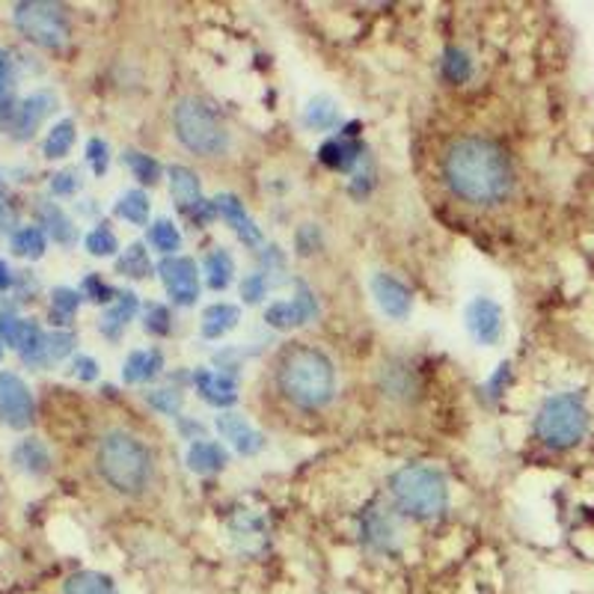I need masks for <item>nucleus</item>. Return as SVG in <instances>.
Segmentation results:
<instances>
[{
	"mask_svg": "<svg viewBox=\"0 0 594 594\" xmlns=\"http://www.w3.org/2000/svg\"><path fill=\"white\" fill-rule=\"evenodd\" d=\"M444 179L449 191L475 209H494L514 191V167L508 152L487 137H458L444 155Z\"/></svg>",
	"mask_w": 594,
	"mask_h": 594,
	"instance_id": "f257e3e1",
	"label": "nucleus"
},
{
	"mask_svg": "<svg viewBox=\"0 0 594 594\" xmlns=\"http://www.w3.org/2000/svg\"><path fill=\"white\" fill-rule=\"evenodd\" d=\"M277 386L285 402L301 411H318L336 395L333 360L313 345L294 343L277 357Z\"/></svg>",
	"mask_w": 594,
	"mask_h": 594,
	"instance_id": "f03ea898",
	"label": "nucleus"
},
{
	"mask_svg": "<svg viewBox=\"0 0 594 594\" xmlns=\"http://www.w3.org/2000/svg\"><path fill=\"white\" fill-rule=\"evenodd\" d=\"M96 467L104 482L122 496H141L152 482V455L134 434L113 428L99 440Z\"/></svg>",
	"mask_w": 594,
	"mask_h": 594,
	"instance_id": "7ed1b4c3",
	"label": "nucleus"
},
{
	"mask_svg": "<svg viewBox=\"0 0 594 594\" xmlns=\"http://www.w3.org/2000/svg\"><path fill=\"white\" fill-rule=\"evenodd\" d=\"M390 491H393L395 503L404 514H411L416 520H434L446 512L449 505V484L446 475L437 467L428 463H413L402 467L399 473L390 479Z\"/></svg>",
	"mask_w": 594,
	"mask_h": 594,
	"instance_id": "20e7f679",
	"label": "nucleus"
},
{
	"mask_svg": "<svg viewBox=\"0 0 594 594\" xmlns=\"http://www.w3.org/2000/svg\"><path fill=\"white\" fill-rule=\"evenodd\" d=\"M172 132L184 149L202 158H217L229 149V132L205 101L184 96L172 108Z\"/></svg>",
	"mask_w": 594,
	"mask_h": 594,
	"instance_id": "39448f33",
	"label": "nucleus"
},
{
	"mask_svg": "<svg viewBox=\"0 0 594 594\" xmlns=\"http://www.w3.org/2000/svg\"><path fill=\"white\" fill-rule=\"evenodd\" d=\"M592 416L580 393L550 395L541 411L535 413V434L547 449H574L585 434H589Z\"/></svg>",
	"mask_w": 594,
	"mask_h": 594,
	"instance_id": "423d86ee",
	"label": "nucleus"
},
{
	"mask_svg": "<svg viewBox=\"0 0 594 594\" xmlns=\"http://www.w3.org/2000/svg\"><path fill=\"white\" fill-rule=\"evenodd\" d=\"M12 21L33 45L40 48L57 51L69 40V15L60 3H48V0H24L15 3Z\"/></svg>",
	"mask_w": 594,
	"mask_h": 594,
	"instance_id": "0eeeda50",
	"label": "nucleus"
},
{
	"mask_svg": "<svg viewBox=\"0 0 594 594\" xmlns=\"http://www.w3.org/2000/svg\"><path fill=\"white\" fill-rule=\"evenodd\" d=\"M33 416H36V402H33L31 386L21 381L19 374L0 372V423L24 432L31 428Z\"/></svg>",
	"mask_w": 594,
	"mask_h": 594,
	"instance_id": "6e6552de",
	"label": "nucleus"
},
{
	"mask_svg": "<svg viewBox=\"0 0 594 594\" xmlns=\"http://www.w3.org/2000/svg\"><path fill=\"white\" fill-rule=\"evenodd\" d=\"M164 289L172 298L176 306H193L200 298V271L197 262L188 256H164V262L158 265Z\"/></svg>",
	"mask_w": 594,
	"mask_h": 594,
	"instance_id": "1a4fd4ad",
	"label": "nucleus"
},
{
	"mask_svg": "<svg viewBox=\"0 0 594 594\" xmlns=\"http://www.w3.org/2000/svg\"><path fill=\"white\" fill-rule=\"evenodd\" d=\"M54 111H57V96H54V92H33V96H27V99L15 104V111H12L3 132H10L15 141H31L33 134L40 132L42 122L48 120V113Z\"/></svg>",
	"mask_w": 594,
	"mask_h": 594,
	"instance_id": "9d476101",
	"label": "nucleus"
},
{
	"mask_svg": "<svg viewBox=\"0 0 594 594\" xmlns=\"http://www.w3.org/2000/svg\"><path fill=\"white\" fill-rule=\"evenodd\" d=\"M463 324H467V330H470L475 343L494 348V345H500L505 333L503 306L491 301V298H475L467 306V313H463Z\"/></svg>",
	"mask_w": 594,
	"mask_h": 594,
	"instance_id": "9b49d317",
	"label": "nucleus"
},
{
	"mask_svg": "<svg viewBox=\"0 0 594 594\" xmlns=\"http://www.w3.org/2000/svg\"><path fill=\"white\" fill-rule=\"evenodd\" d=\"M372 294L383 315H390L395 322H404L413 310V294L402 280H395L393 273H374Z\"/></svg>",
	"mask_w": 594,
	"mask_h": 594,
	"instance_id": "f8f14e48",
	"label": "nucleus"
},
{
	"mask_svg": "<svg viewBox=\"0 0 594 594\" xmlns=\"http://www.w3.org/2000/svg\"><path fill=\"white\" fill-rule=\"evenodd\" d=\"M360 538H363V545L374 553H399V547H402V538H399V526L386 512L381 508H372V512L366 514L363 524H360Z\"/></svg>",
	"mask_w": 594,
	"mask_h": 594,
	"instance_id": "ddd939ff",
	"label": "nucleus"
},
{
	"mask_svg": "<svg viewBox=\"0 0 594 594\" xmlns=\"http://www.w3.org/2000/svg\"><path fill=\"white\" fill-rule=\"evenodd\" d=\"M360 155H363V146L357 141V125H351V128L345 134H339V137H330L327 143H322L318 161H322L327 170L348 172L354 164H357Z\"/></svg>",
	"mask_w": 594,
	"mask_h": 594,
	"instance_id": "4468645a",
	"label": "nucleus"
},
{
	"mask_svg": "<svg viewBox=\"0 0 594 594\" xmlns=\"http://www.w3.org/2000/svg\"><path fill=\"white\" fill-rule=\"evenodd\" d=\"M214 205H217V217H223V221L229 223L232 229H235V235H238V238H242L247 247H262L265 244L262 229L253 223L250 214L244 212V202L238 200V197L223 193V197H217V200H214Z\"/></svg>",
	"mask_w": 594,
	"mask_h": 594,
	"instance_id": "2eb2a0df",
	"label": "nucleus"
},
{
	"mask_svg": "<svg viewBox=\"0 0 594 594\" xmlns=\"http://www.w3.org/2000/svg\"><path fill=\"white\" fill-rule=\"evenodd\" d=\"M217 432H221L223 440H229L242 455L262 452L265 437L244 419L242 413H221L217 416Z\"/></svg>",
	"mask_w": 594,
	"mask_h": 594,
	"instance_id": "dca6fc26",
	"label": "nucleus"
},
{
	"mask_svg": "<svg viewBox=\"0 0 594 594\" xmlns=\"http://www.w3.org/2000/svg\"><path fill=\"white\" fill-rule=\"evenodd\" d=\"M193 383H197V393L202 395V402H209L212 407H232L238 402V383L226 378V374H217L212 369H200L193 374Z\"/></svg>",
	"mask_w": 594,
	"mask_h": 594,
	"instance_id": "f3484780",
	"label": "nucleus"
},
{
	"mask_svg": "<svg viewBox=\"0 0 594 594\" xmlns=\"http://www.w3.org/2000/svg\"><path fill=\"white\" fill-rule=\"evenodd\" d=\"M381 390L383 395H390L395 402H411L419 393V381H416V372L411 366L402 363V360H390L381 369Z\"/></svg>",
	"mask_w": 594,
	"mask_h": 594,
	"instance_id": "a211bd4d",
	"label": "nucleus"
},
{
	"mask_svg": "<svg viewBox=\"0 0 594 594\" xmlns=\"http://www.w3.org/2000/svg\"><path fill=\"white\" fill-rule=\"evenodd\" d=\"M167 176H170V191H172L176 205L188 214L197 212L202 202H205L202 200V188H200V179H197V172L182 167V164H176V167L167 170Z\"/></svg>",
	"mask_w": 594,
	"mask_h": 594,
	"instance_id": "6ab92c4d",
	"label": "nucleus"
},
{
	"mask_svg": "<svg viewBox=\"0 0 594 594\" xmlns=\"http://www.w3.org/2000/svg\"><path fill=\"white\" fill-rule=\"evenodd\" d=\"M137 313V294L134 292H120L116 294V301L108 306V313L101 315L99 330L108 336V339H120L122 330L128 327V322Z\"/></svg>",
	"mask_w": 594,
	"mask_h": 594,
	"instance_id": "aec40b11",
	"label": "nucleus"
},
{
	"mask_svg": "<svg viewBox=\"0 0 594 594\" xmlns=\"http://www.w3.org/2000/svg\"><path fill=\"white\" fill-rule=\"evenodd\" d=\"M12 463L19 467L21 473L45 475L51 470L48 446L36 440V437H27V440H21V444L12 449Z\"/></svg>",
	"mask_w": 594,
	"mask_h": 594,
	"instance_id": "412c9836",
	"label": "nucleus"
},
{
	"mask_svg": "<svg viewBox=\"0 0 594 594\" xmlns=\"http://www.w3.org/2000/svg\"><path fill=\"white\" fill-rule=\"evenodd\" d=\"M226 463H229V455H226V449H223L221 444H214V440H197V444H191V449H188V467H191L193 473H221Z\"/></svg>",
	"mask_w": 594,
	"mask_h": 594,
	"instance_id": "4be33fe9",
	"label": "nucleus"
},
{
	"mask_svg": "<svg viewBox=\"0 0 594 594\" xmlns=\"http://www.w3.org/2000/svg\"><path fill=\"white\" fill-rule=\"evenodd\" d=\"M242 322V310L235 303H214L202 313V336L205 339H221L229 330H235Z\"/></svg>",
	"mask_w": 594,
	"mask_h": 594,
	"instance_id": "5701e85b",
	"label": "nucleus"
},
{
	"mask_svg": "<svg viewBox=\"0 0 594 594\" xmlns=\"http://www.w3.org/2000/svg\"><path fill=\"white\" fill-rule=\"evenodd\" d=\"M164 369V354L158 348L152 351H132L122 366V381L125 383H146Z\"/></svg>",
	"mask_w": 594,
	"mask_h": 594,
	"instance_id": "b1692460",
	"label": "nucleus"
},
{
	"mask_svg": "<svg viewBox=\"0 0 594 594\" xmlns=\"http://www.w3.org/2000/svg\"><path fill=\"white\" fill-rule=\"evenodd\" d=\"M339 120H343V111H339V104L330 96H315L306 104V111H303V125L310 132H333L339 125Z\"/></svg>",
	"mask_w": 594,
	"mask_h": 594,
	"instance_id": "393cba45",
	"label": "nucleus"
},
{
	"mask_svg": "<svg viewBox=\"0 0 594 594\" xmlns=\"http://www.w3.org/2000/svg\"><path fill=\"white\" fill-rule=\"evenodd\" d=\"M63 594H120V589L101 571H78L63 583Z\"/></svg>",
	"mask_w": 594,
	"mask_h": 594,
	"instance_id": "a878e982",
	"label": "nucleus"
},
{
	"mask_svg": "<svg viewBox=\"0 0 594 594\" xmlns=\"http://www.w3.org/2000/svg\"><path fill=\"white\" fill-rule=\"evenodd\" d=\"M40 217H42V226L48 229V235L54 238L57 244H71L75 242V226H71V221L66 217V212H63L60 205H54V202H45L40 209Z\"/></svg>",
	"mask_w": 594,
	"mask_h": 594,
	"instance_id": "bb28decb",
	"label": "nucleus"
},
{
	"mask_svg": "<svg viewBox=\"0 0 594 594\" xmlns=\"http://www.w3.org/2000/svg\"><path fill=\"white\" fill-rule=\"evenodd\" d=\"M205 273H209V285H212L214 292H223V289H229L232 277H235V262H232L229 250H212L205 256Z\"/></svg>",
	"mask_w": 594,
	"mask_h": 594,
	"instance_id": "cd10ccee",
	"label": "nucleus"
},
{
	"mask_svg": "<svg viewBox=\"0 0 594 594\" xmlns=\"http://www.w3.org/2000/svg\"><path fill=\"white\" fill-rule=\"evenodd\" d=\"M116 217L134 223V226H146L149 223V197L143 191H125L116 202Z\"/></svg>",
	"mask_w": 594,
	"mask_h": 594,
	"instance_id": "c85d7f7f",
	"label": "nucleus"
},
{
	"mask_svg": "<svg viewBox=\"0 0 594 594\" xmlns=\"http://www.w3.org/2000/svg\"><path fill=\"white\" fill-rule=\"evenodd\" d=\"M265 322L271 324L273 330H292V327H301L310 318L303 315V310L294 301H277L265 310Z\"/></svg>",
	"mask_w": 594,
	"mask_h": 594,
	"instance_id": "c756f323",
	"label": "nucleus"
},
{
	"mask_svg": "<svg viewBox=\"0 0 594 594\" xmlns=\"http://www.w3.org/2000/svg\"><path fill=\"white\" fill-rule=\"evenodd\" d=\"M45 247H48V244H45V232H42L40 226H24V229L12 235V253L21 256V259L36 262V259L45 256Z\"/></svg>",
	"mask_w": 594,
	"mask_h": 594,
	"instance_id": "7c9ffc66",
	"label": "nucleus"
},
{
	"mask_svg": "<svg viewBox=\"0 0 594 594\" xmlns=\"http://www.w3.org/2000/svg\"><path fill=\"white\" fill-rule=\"evenodd\" d=\"M440 71H444V78L449 83H463L470 81V75H473V60H470L467 51L452 45V48H446L444 60H440Z\"/></svg>",
	"mask_w": 594,
	"mask_h": 594,
	"instance_id": "2f4dec72",
	"label": "nucleus"
},
{
	"mask_svg": "<svg viewBox=\"0 0 594 594\" xmlns=\"http://www.w3.org/2000/svg\"><path fill=\"white\" fill-rule=\"evenodd\" d=\"M116 271H120L122 277H132V280H146L152 273V262L146 247H143V244H132V247L116 259Z\"/></svg>",
	"mask_w": 594,
	"mask_h": 594,
	"instance_id": "473e14b6",
	"label": "nucleus"
},
{
	"mask_svg": "<svg viewBox=\"0 0 594 594\" xmlns=\"http://www.w3.org/2000/svg\"><path fill=\"white\" fill-rule=\"evenodd\" d=\"M149 244L164 256H179L182 250V232L172 221H155L149 229Z\"/></svg>",
	"mask_w": 594,
	"mask_h": 594,
	"instance_id": "72a5a7b5",
	"label": "nucleus"
},
{
	"mask_svg": "<svg viewBox=\"0 0 594 594\" xmlns=\"http://www.w3.org/2000/svg\"><path fill=\"white\" fill-rule=\"evenodd\" d=\"M71 143H75V122L63 120L48 132L42 152H45V158H51V161H54V158H66L71 152Z\"/></svg>",
	"mask_w": 594,
	"mask_h": 594,
	"instance_id": "f704fd0d",
	"label": "nucleus"
},
{
	"mask_svg": "<svg viewBox=\"0 0 594 594\" xmlns=\"http://www.w3.org/2000/svg\"><path fill=\"white\" fill-rule=\"evenodd\" d=\"M81 292H75V289H54L51 292V322L54 324H69L71 315L78 313V306H81Z\"/></svg>",
	"mask_w": 594,
	"mask_h": 594,
	"instance_id": "c9c22d12",
	"label": "nucleus"
},
{
	"mask_svg": "<svg viewBox=\"0 0 594 594\" xmlns=\"http://www.w3.org/2000/svg\"><path fill=\"white\" fill-rule=\"evenodd\" d=\"M122 161L128 164V170L134 172V179H137V182L155 184L158 179H161V164L155 161L152 155H146V152H137V149L125 152V155H122Z\"/></svg>",
	"mask_w": 594,
	"mask_h": 594,
	"instance_id": "e433bc0d",
	"label": "nucleus"
},
{
	"mask_svg": "<svg viewBox=\"0 0 594 594\" xmlns=\"http://www.w3.org/2000/svg\"><path fill=\"white\" fill-rule=\"evenodd\" d=\"M71 348H75V336H71V333H63V330L45 333V348H42V369H45V366L60 363L63 357H69Z\"/></svg>",
	"mask_w": 594,
	"mask_h": 594,
	"instance_id": "4c0bfd02",
	"label": "nucleus"
},
{
	"mask_svg": "<svg viewBox=\"0 0 594 594\" xmlns=\"http://www.w3.org/2000/svg\"><path fill=\"white\" fill-rule=\"evenodd\" d=\"M143 327L149 336H170L172 330V315L164 303H149L146 313H143Z\"/></svg>",
	"mask_w": 594,
	"mask_h": 594,
	"instance_id": "58836bf2",
	"label": "nucleus"
},
{
	"mask_svg": "<svg viewBox=\"0 0 594 594\" xmlns=\"http://www.w3.org/2000/svg\"><path fill=\"white\" fill-rule=\"evenodd\" d=\"M12 92H15V60H12V51L0 48V108L15 101Z\"/></svg>",
	"mask_w": 594,
	"mask_h": 594,
	"instance_id": "ea45409f",
	"label": "nucleus"
},
{
	"mask_svg": "<svg viewBox=\"0 0 594 594\" xmlns=\"http://www.w3.org/2000/svg\"><path fill=\"white\" fill-rule=\"evenodd\" d=\"M87 250H90L92 256H116L120 242H116V235H113L108 226H99V229H92L90 235H87Z\"/></svg>",
	"mask_w": 594,
	"mask_h": 594,
	"instance_id": "a19ab883",
	"label": "nucleus"
},
{
	"mask_svg": "<svg viewBox=\"0 0 594 594\" xmlns=\"http://www.w3.org/2000/svg\"><path fill=\"white\" fill-rule=\"evenodd\" d=\"M21 322H24V318L15 315V310H12L10 303H3V306H0V343H7L15 348V345H19Z\"/></svg>",
	"mask_w": 594,
	"mask_h": 594,
	"instance_id": "79ce46f5",
	"label": "nucleus"
},
{
	"mask_svg": "<svg viewBox=\"0 0 594 594\" xmlns=\"http://www.w3.org/2000/svg\"><path fill=\"white\" fill-rule=\"evenodd\" d=\"M87 161H90V167L96 176H104V172H108V167H111V146H108V141L92 137V141L87 143Z\"/></svg>",
	"mask_w": 594,
	"mask_h": 594,
	"instance_id": "37998d69",
	"label": "nucleus"
},
{
	"mask_svg": "<svg viewBox=\"0 0 594 594\" xmlns=\"http://www.w3.org/2000/svg\"><path fill=\"white\" fill-rule=\"evenodd\" d=\"M146 402L155 411H161L164 416H176V413L182 411V393L179 390H155V393L146 395Z\"/></svg>",
	"mask_w": 594,
	"mask_h": 594,
	"instance_id": "c03bdc74",
	"label": "nucleus"
},
{
	"mask_svg": "<svg viewBox=\"0 0 594 594\" xmlns=\"http://www.w3.org/2000/svg\"><path fill=\"white\" fill-rule=\"evenodd\" d=\"M81 294H83V298H90V301H96V303H113V301H116V292H113L108 282L101 280L99 273H90V277H83Z\"/></svg>",
	"mask_w": 594,
	"mask_h": 594,
	"instance_id": "a18cd8bd",
	"label": "nucleus"
},
{
	"mask_svg": "<svg viewBox=\"0 0 594 594\" xmlns=\"http://www.w3.org/2000/svg\"><path fill=\"white\" fill-rule=\"evenodd\" d=\"M51 191L57 197H71V193L81 191V172L78 170H63L51 179Z\"/></svg>",
	"mask_w": 594,
	"mask_h": 594,
	"instance_id": "49530a36",
	"label": "nucleus"
},
{
	"mask_svg": "<svg viewBox=\"0 0 594 594\" xmlns=\"http://www.w3.org/2000/svg\"><path fill=\"white\" fill-rule=\"evenodd\" d=\"M268 292V280H265V273H250V277H244L242 282V298L244 303H259Z\"/></svg>",
	"mask_w": 594,
	"mask_h": 594,
	"instance_id": "de8ad7c7",
	"label": "nucleus"
},
{
	"mask_svg": "<svg viewBox=\"0 0 594 594\" xmlns=\"http://www.w3.org/2000/svg\"><path fill=\"white\" fill-rule=\"evenodd\" d=\"M294 242H298V253H301V256H310V253L322 244V232H318V226H313V223H306V226L298 229Z\"/></svg>",
	"mask_w": 594,
	"mask_h": 594,
	"instance_id": "09e8293b",
	"label": "nucleus"
},
{
	"mask_svg": "<svg viewBox=\"0 0 594 594\" xmlns=\"http://www.w3.org/2000/svg\"><path fill=\"white\" fill-rule=\"evenodd\" d=\"M71 374H75V378H81V381H96V378H99V363H96V360H92V357H75V360H71Z\"/></svg>",
	"mask_w": 594,
	"mask_h": 594,
	"instance_id": "8fccbe9b",
	"label": "nucleus"
},
{
	"mask_svg": "<svg viewBox=\"0 0 594 594\" xmlns=\"http://www.w3.org/2000/svg\"><path fill=\"white\" fill-rule=\"evenodd\" d=\"M12 282H15V280H12L10 265H7V262H3V259H0V294H3V292H10V289H12Z\"/></svg>",
	"mask_w": 594,
	"mask_h": 594,
	"instance_id": "3c124183",
	"label": "nucleus"
},
{
	"mask_svg": "<svg viewBox=\"0 0 594 594\" xmlns=\"http://www.w3.org/2000/svg\"><path fill=\"white\" fill-rule=\"evenodd\" d=\"M7 223H10V205H7V202L0 200V229H3Z\"/></svg>",
	"mask_w": 594,
	"mask_h": 594,
	"instance_id": "603ef678",
	"label": "nucleus"
},
{
	"mask_svg": "<svg viewBox=\"0 0 594 594\" xmlns=\"http://www.w3.org/2000/svg\"><path fill=\"white\" fill-rule=\"evenodd\" d=\"M0 188H3V172H0Z\"/></svg>",
	"mask_w": 594,
	"mask_h": 594,
	"instance_id": "864d4df0",
	"label": "nucleus"
},
{
	"mask_svg": "<svg viewBox=\"0 0 594 594\" xmlns=\"http://www.w3.org/2000/svg\"><path fill=\"white\" fill-rule=\"evenodd\" d=\"M0 357H3V348H0Z\"/></svg>",
	"mask_w": 594,
	"mask_h": 594,
	"instance_id": "5fc2aeb1",
	"label": "nucleus"
}]
</instances>
